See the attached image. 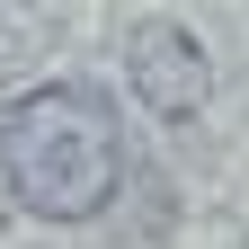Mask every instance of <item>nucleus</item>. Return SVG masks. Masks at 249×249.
<instances>
[{
	"label": "nucleus",
	"mask_w": 249,
	"mask_h": 249,
	"mask_svg": "<svg viewBox=\"0 0 249 249\" xmlns=\"http://www.w3.org/2000/svg\"><path fill=\"white\" fill-rule=\"evenodd\" d=\"M0 178L36 223H89L124 187V116L98 80H45L0 107Z\"/></svg>",
	"instance_id": "obj_1"
},
{
	"label": "nucleus",
	"mask_w": 249,
	"mask_h": 249,
	"mask_svg": "<svg viewBox=\"0 0 249 249\" xmlns=\"http://www.w3.org/2000/svg\"><path fill=\"white\" fill-rule=\"evenodd\" d=\"M124 80H134V98L160 116V124H187V116L205 107V89H213L205 45L187 36L178 18H142L134 36H124Z\"/></svg>",
	"instance_id": "obj_2"
}]
</instances>
